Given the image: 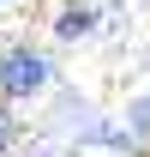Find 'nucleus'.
Masks as SVG:
<instances>
[{
    "label": "nucleus",
    "instance_id": "20e7f679",
    "mask_svg": "<svg viewBox=\"0 0 150 157\" xmlns=\"http://www.w3.org/2000/svg\"><path fill=\"white\" fill-rule=\"evenodd\" d=\"M6 145H12V115L0 109V157H6Z\"/></svg>",
    "mask_w": 150,
    "mask_h": 157
},
{
    "label": "nucleus",
    "instance_id": "f257e3e1",
    "mask_svg": "<svg viewBox=\"0 0 150 157\" xmlns=\"http://www.w3.org/2000/svg\"><path fill=\"white\" fill-rule=\"evenodd\" d=\"M48 78H54V67L42 55H30V48L0 55V97H36V91H48Z\"/></svg>",
    "mask_w": 150,
    "mask_h": 157
},
{
    "label": "nucleus",
    "instance_id": "7ed1b4c3",
    "mask_svg": "<svg viewBox=\"0 0 150 157\" xmlns=\"http://www.w3.org/2000/svg\"><path fill=\"white\" fill-rule=\"evenodd\" d=\"M126 139H132V151L150 139V97H144V103H132V133H126Z\"/></svg>",
    "mask_w": 150,
    "mask_h": 157
},
{
    "label": "nucleus",
    "instance_id": "f03ea898",
    "mask_svg": "<svg viewBox=\"0 0 150 157\" xmlns=\"http://www.w3.org/2000/svg\"><path fill=\"white\" fill-rule=\"evenodd\" d=\"M90 24H96V12H90V6H66L54 30H60V36H66V42H72V36H90Z\"/></svg>",
    "mask_w": 150,
    "mask_h": 157
}]
</instances>
